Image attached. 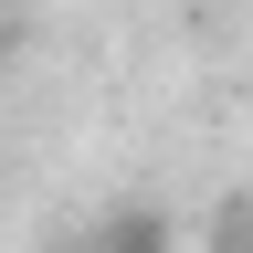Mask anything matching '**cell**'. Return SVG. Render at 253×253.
<instances>
[{
    "mask_svg": "<svg viewBox=\"0 0 253 253\" xmlns=\"http://www.w3.org/2000/svg\"><path fill=\"white\" fill-rule=\"evenodd\" d=\"M11 32H21V21H11V0H0V53H11Z\"/></svg>",
    "mask_w": 253,
    "mask_h": 253,
    "instance_id": "6da1fadb",
    "label": "cell"
},
{
    "mask_svg": "<svg viewBox=\"0 0 253 253\" xmlns=\"http://www.w3.org/2000/svg\"><path fill=\"white\" fill-rule=\"evenodd\" d=\"M148 253H201V243H169V232H158V243H148Z\"/></svg>",
    "mask_w": 253,
    "mask_h": 253,
    "instance_id": "7a4b0ae2",
    "label": "cell"
}]
</instances>
